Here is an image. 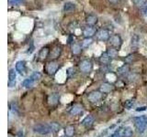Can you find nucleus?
<instances>
[{
	"instance_id": "obj_1",
	"label": "nucleus",
	"mask_w": 147,
	"mask_h": 137,
	"mask_svg": "<svg viewBox=\"0 0 147 137\" xmlns=\"http://www.w3.org/2000/svg\"><path fill=\"white\" fill-rule=\"evenodd\" d=\"M133 123H134V126L137 129V131L139 132H144L145 129L147 128V116L145 115H142V116H138V117H133Z\"/></svg>"
},
{
	"instance_id": "obj_2",
	"label": "nucleus",
	"mask_w": 147,
	"mask_h": 137,
	"mask_svg": "<svg viewBox=\"0 0 147 137\" xmlns=\"http://www.w3.org/2000/svg\"><path fill=\"white\" fill-rule=\"evenodd\" d=\"M33 130L40 134H48L52 132L49 123H38L33 127Z\"/></svg>"
},
{
	"instance_id": "obj_3",
	"label": "nucleus",
	"mask_w": 147,
	"mask_h": 137,
	"mask_svg": "<svg viewBox=\"0 0 147 137\" xmlns=\"http://www.w3.org/2000/svg\"><path fill=\"white\" fill-rule=\"evenodd\" d=\"M58 68H59V64L58 62L54 61H49L48 63H46V65H45V71L50 76L54 75L55 73L57 72Z\"/></svg>"
},
{
	"instance_id": "obj_4",
	"label": "nucleus",
	"mask_w": 147,
	"mask_h": 137,
	"mask_svg": "<svg viewBox=\"0 0 147 137\" xmlns=\"http://www.w3.org/2000/svg\"><path fill=\"white\" fill-rule=\"evenodd\" d=\"M80 70L84 73H89L92 70V62L89 59H84L79 64Z\"/></svg>"
},
{
	"instance_id": "obj_5",
	"label": "nucleus",
	"mask_w": 147,
	"mask_h": 137,
	"mask_svg": "<svg viewBox=\"0 0 147 137\" xmlns=\"http://www.w3.org/2000/svg\"><path fill=\"white\" fill-rule=\"evenodd\" d=\"M96 38H98V40H101V41H107L110 39V34H109V31L105 29H102L98 30L96 32Z\"/></svg>"
},
{
	"instance_id": "obj_6",
	"label": "nucleus",
	"mask_w": 147,
	"mask_h": 137,
	"mask_svg": "<svg viewBox=\"0 0 147 137\" xmlns=\"http://www.w3.org/2000/svg\"><path fill=\"white\" fill-rule=\"evenodd\" d=\"M109 43L113 48H119L121 46L122 39L119 35H112L109 39Z\"/></svg>"
},
{
	"instance_id": "obj_7",
	"label": "nucleus",
	"mask_w": 147,
	"mask_h": 137,
	"mask_svg": "<svg viewBox=\"0 0 147 137\" xmlns=\"http://www.w3.org/2000/svg\"><path fill=\"white\" fill-rule=\"evenodd\" d=\"M62 53V46L61 45H56L55 47L52 49V51H50L49 58L52 59H56L60 56H61Z\"/></svg>"
},
{
	"instance_id": "obj_8",
	"label": "nucleus",
	"mask_w": 147,
	"mask_h": 137,
	"mask_svg": "<svg viewBox=\"0 0 147 137\" xmlns=\"http://www.w3.org/2000/svg\"><path fill=\"white\" fill-rule=\"evenodd\" d=\"M101 98H102V93L98 90H94L88 94V100L92 103L98 102Z\"/></svg>"
},
{
	"instance_id": "obj_9",
	"label": "nucleus",
	"mask_w": 147,
	"mask_h": 137,
	"mask_svg": "<svg viewBox=\"0 0 147 137\" xmlns=\"http://www.w3.org/2000/svg\"><path fill=\"white\" fill-rule=\"evenodd\" d=\"M96 33V29L92 26H86L83 30V35L85 38H92Z\"/></svg>"
},
{
	"instance_id": "obj_10",
	"label": "nucleus",
	"mask_w": 147,
	"mask_h": 137,
	"mask_svg": "<svg viewBox=\"0 0 147 137\" xmlns=\"http://www.w3.org/2000/svg\"><path fill=\"white\" fill-rule=\"evenodd\" d=\"M86 22L87 26L94 27L96 24V22H98V17L94 15V14H89V15H87L86 17Z\"/></svg>"
},
{
	"instance_id": "obj_11",
	"label": "nucleus",
	"mask_w": 147,
	"mask_h": 137,
	"mask_svg": "<svg viewBox=\"0 0 147 137\" xmlns=\"http://www.w3.org/2000/svg\"><path fill=\"white\" fill-rule=\"evenodd\" d=\"M82 110H83V106L81 104L75 103L70 108V110H69V113H70L71 115H76V114H78L79 112H82Z\"/></svg>"
},
{
	"instance_id": "obj_12",
	"label": "nucleus",
	"mask_w": 147,
	"mask_h": 137,
	"mask_svg": "<svg viewBox=\"0 0 147 137\" xmlns=\"http://www.w3.org/2000/svg\"><path fill=\"white\" fill-rule=\"evenodd\" d=\"M49 55H50V49H49V48L48 47L42 48L40 50L39 55H38L39 61H44L46 58L49 57Z\"/></svg>"
},
{
	"instance_id": "obj_13",
	"label": "nucleus",
	"mask_w": 147,
	"mask_h": 137,
	"mask_svg": "<svg viewBox=\"0 0 147 137\" xmlns=\"http://www.w3.org/2000/svg\"><path fill=\"white\" fill-rule=\"evenodd\" d=\"M99 61L102 65H109L110 61H111V58L109 56V54L107 52H104L99 57Z\"/></svg>"
},
{
	"instance_id": "obj_14",
	"label": "nucleus",
	"mask_w": 147,
	"mask_h": 137,
	"mask_svg": "<svg viewBox=\"0 0 147 137\" xmlns=\"http://www.w3.org/2000/svg\"><path fill=\"white\" fill-rule=\"evenodd\" d=\"M132 134H133V131L131 129V127H130V126L123 127L121 131V137H131Z\"/></svg>"
},
{
	"instance_id": "obj_15",
	"label": "nucleus",
	"mask_w": 147,
	"mask_h": 137,
	"mask_svg": "<svg viewBox=\"0 0 147 137\" xmlns=\"http://www.w3.org/2000/svg\"><path fill=\"white\" fill-rule=\"evenodd\" d=\"M26 68V62L24 61H20L16 63V70L20 73V74H23L25 71Z\"/></svg>"
},
{
	"instance_id": "obj_16",
	"label": "nucleus",
	"mask_w": 147,
	"mask_h": 137,
	"mask_svg": "<svg viewBox=\"0 0 147 137\" xmlns=\"http://www.w3.org/2000/svg\"><path fill=\"white\" fill-rule=\"evenodd\" d=\"M93 122H94V117L92 116V115H87L84 120L82 121V125L83 126H85L86 128H88L90 127L92 124H93Z\"/></svg>"
},
{
	"instance_id": "obj_17",
	"label": "nucleus",
	"mask_w": 147,
	"mask_h": 137,
	"mask_svg": "<svg viewBox=\"0 0 147 137\" xmlns=\"http://www.w3.org/2000/svg\"><path fill=\"white\" fill-rule=\"evenodd\" d=\"M113 89V86L110 84V83H108V82H105L102 85L100 86V90L101 92L103 93H109V91H111Z\"/></svg>"
},
{
	"instance_id": "obj_18",
	"label": "nucleus",
	"mask_w": 147,
	"mask_h": 137,
	"mask_svg": "<svg viewBox=\"0 0 147 137\" xmlns=\"http://www.w3.org/2000/svg\"><path fill=\"white\" fill-rule=\"evenodd\" d=\"M59 95L57 93H52L48 98V100H49V103L51 105H55L57 104V102H59Z\"/></svg>"
},
{
	"instance_id": "obj_19",
	"label": "nucleus",
	"mask_w": 147,
	"mask_h": 137,
	"mask_svg": "<svg viewBox=\"0 0 147 137\" xmlns=\"http://www.w3.org/2000/svg\"><path fill=\"white\" fill-rule=\"evenodd\" d=\"M75 9H76V6H75V4L72 2H66L63 6V11L66 13L72 12L75 10Z\"/></svg>"
},
{
	"instance_id": "obj_20",
	"label": "nucleus",
	"mask_w": 147,
	"mask_h": 137,
	"mask_svg": "<svg viewBox=\"0 0 147 137\" xmlns=\"http://www.w3.org/2000/svg\"><path fill=\"white\" fill-rule=\"evenodd\" d=\"M75 134V127L74 125H67L64 128V134L67 137H72Z\"/></svg>"
},
{
	"instance_id": "obj_21",
	"label": "nucleus",
	"mask_w": 147,
	"mask_h": 137,
	"mask_svg": "<svg viewBox=\"0 0 147 137\" xmlns=\"http://www.w3.org/2000/svg\"><path fill=\"white\" fill-rule=\"evenodd\" d=\"M129 70H130V67H129V65L128 64H124V65H122L121 67H119L118 68L117 71L119 75H125L129 72Z\"/></svg>"
},
{
	"instance_id": "obj_22",
	"label": "nucleus",
	"mask_w": 147,
	"mask_h": 137,
	"mask_svg": "<svg viewBox=\"0 0 147 137\" xmlns=\"http://www.w3.org/2000/svg\"><path fill=\"white\" fill-rule=\"evenodd\" d=\"M71 49H72V53L74 55H78L82 50V48L79 44L77 43H73L72 46H71Z\"/></svg>"
},
{
	"instance_id": "obj_23",
	"label": "nucleus",
	"mask_w": 147,
	"mask_h": 137,
	"mask_svg": "<svg viewBox=\"0 0 147 137\" xmlns=\"http://www.w3.org/2000/svg\"><path fill=\"white\" fill-rule=\"evenodd\" d=\"M34 80L31 79V78H29V79H25L22 82V86L25 87V88H31L32 86L34 85Z\"/></svg>"
},
{
	"instance_id": "obj_24",
	"label": "nucleus",
	"mask_w": 147,
	"mask_h": 137,
	"mask_svg": "<svg viewBox=\"0 0 147 137\" xmlns=\"http://www.w3.org/2000/svg\"><path fill=\"white\" fill-rule=\"evenodd\" d=\"M107 53L109 54V56L111 59H115V58L118 57V50H117L116 48H113V47L109 48Z\"/></svg>"
},
{
	"instance_id": "obj_25",
	"label": "nucleus",
	"mask_w": 147,
	"mask_h": 137,
	"mask_svg": "<svg viewBox=\"0 0 147 137\" xmlns=\"http://www.w3.org/2000/svg\"><path fill=\"white\" fill-rule=\"evenodd\" d=\"M49 125L51 127V129H52V132H59L60 130H61V125H60L59 123H57V122H50Z\"/></svg>"
},
{
	"instance_id": "obj_26",
	"label": "nucleus",
	"mask_w": 147,
	"mask_h": 137,
	"mask_svg": "<svg viewBox=\"0 0 147 137\" xmlns=\"http://www.w3.org/2000/svg\"><path fill=\"white\" fill-rule=\"evenodd\" d=\"M134 103H135V100H134V99L127 100L126 102H124V107H125L127 110H130V109H131L133 106H134Z\"/></svg>"
},
{
	"instance_id": "obj_27",
	"label": "nucleus",
	"mask_w": 147,
	"mask_h": 137,
	"mask_svg": "<svg viewBox=\"0 0 147 137\" xmlns=\"http://www.w3.org/2000/svg\"><path fill=\"white\" fill-rule=\"evenodd\" d=\"M16 77H17V74H16L15 70H14V68L9 70V72H8V81H16Z\"/></svg>"
},
{
	"instance_id": "obj_28",
	"label": "nucleus",
	"mask_w": 147,
	"mask_h": 137,
	"mask_svg": "<svg viewBox=\"0 0 147 137\" xmlns=\"http://www.w3.org/2000/svg\"><path fill=\"white\" fill-rule=\"evenodd\" d=\"M139 37L137 35H133L132 38H131V47L132 48H137L138 45H139Z\"/></svg>"
},
{
	"instance_id": "obj_29",
	"label": "nucleus",
	"mask_w": 147,
	"mask_h": 137,
	"mask_svg": "<svg viewBox=\"0 0 147 137\" xmlns=\"http://www.w3.org/2000/svg\"><path fill=\"white\" fill-rule=\"evenodd\" d=\"M30 78H31L32 80H33L34 81H36V80H39L40 78H41V74L39 72V71H34L32 74L30 75Z\"/></svg>"
},
{
	"instance_id": "obj_30",
	"label": "nucleus",
	"mask_w": 147,
	"mask_h": 137,
	"mask_svg": "<svg viewBox=\"0 0 147 137\" xmlns=\"http://www.w3.org/2000/svg\"><path fill=\"white\" fill-rule=\"evenodd\" d=\"M92 43V39L91 38H86L82 42V47L83 48H87L88 46H90Z\"/></svg>"
},
{
	"instance_id": "obj_31",
	"label": "nucleus",
	"mask_w": 147,
	"mask_h": 137,
	"mask_svg": "<svg viewBox=\"0 0 147 137\" xmlns=\"http://www.w3.org/2000/svg\"><path fill=\"white\" fill-rule=\"evenodd\" d=\"M145 1H146V0H132V2L134 3L135 6L141 7H142V5L145 3Z\"/></svg>"
},
{
	"instance_id": "obj_32",
	"label": "nucleus",
	"mask_w": 147,
	"mask_h": 137,
	"mask_svg": "<svg viewBox=\"0 0 147 137\" xmlns=\"http://www.w3.org/2000/svg\"><path fill=\"white\" fill-rule=\"evenodd\" d=\"M142 15H144V16L147 17V0L142 7Z\"/></svg>"
},
{
	"instance_id": "obj_33",
	"label": "nucleus",
	"mask_w": 147,
	"mask_h": 137,
	"mask_svg": "<svg viewBox=\"0 0 147 137\" xmlns=\"http://www.w3.org/2000/svg\"><path fill=\"white\" fill-rule=\"evenodd\" d=\"M7 2L10 5H18L22 2V0H7Z\"/></svg>"
},
{
	"instance_id": "obj_34",
	"label": "nucleus",
	"mask_w": 147,
	"mask_h": 137,
	"mask_svg": "<svg viewBox=\"0 0 147 137\" xmlns=\"http://www.w3.org/2000/svg\"><path fill=\"white\" fill-rule=\"evenodd\" d=\"M16 86V81H8L7 82V87L8 88H13Z\"/></svg>"
},
{
	"instance_id": "obj_35",
	"label": "nucleus",
	"mask_w": 147,
	"mask_h": 137,
	"mask_svg": "<svg viewBox=\"0 0 147 137\" xmlns=\"http://www.w3.org/2000/svg\"><path fill=\"white\" fill-rule=\"evenodd\" d=\"M74 73H75V70H74L73 68H69L67 70V74H68L69 77H70L72 74H74Z\"/></svg>"
},
{
	"instance_id": "obj_36",
	"label": "nucleus",
	"mask_w": 147,
	"mask_h": 137,
	"mask_svg": "<svg viewBox=\"0 0 147 137\" xmlns=\"http://www.w3.org/2000/svg\"><path fill=\"white\" fill-rule=\"evenodd\" d=\"M132 57H133L132 55H129V56H127V58L125 59L126 63H131V62L132 61V59H131V58H132Z\"/></svg>"
},
{
	"instance_id": "obj_37",
	"label": "nucleus",
	"mask_w": 147,
	"mask_h": 137,
	"mask_svg": "<svg viewBox=\"0 0 147 137\" xmlns=\"http://www.w3.org/2000/svg\"><path fill=\"white\" fill-rule=\"evenodd\" d=\"M33 50H34V46H33V44H30V47L29 48V50H28V53L29 54H31L32 52H33Z\"/></svg>"
},
{
	"instance_id": "obj_38",
	"label": "nucleus",
	"mask_w": 147,
	"mask_h": 137,
	"mask_svg": "<svg viewBox=\"0 0 147 137\" xmlns=\"http://www.w3.org/2000/svg\"><path fill=\"white\" fill-rule=\"evenodd\" d=\"M147 109L146 106H142V107H139V108H136V112H142V111H145Z\"/></svg>"
},
{
	"instance_id": "obj_39",
	"label": "nucleus",
	"mask_w": 147,
	"mask_h": 137,
	"mask_svg": "<svg viewBox=\"0 0 147 137\" xmlns=\"http://www.w3.org/2000/svg\"><path fill=\"white\" fill-rule=\"evenodd\" d=\"M18 137H23V132L22 131H18Z\"/></svg>"
},
{
	"instance_id": "obj_40",
	"label": "nucleus",
	"mask_w": 147,
	"mask_h": 137,
	"mask_svg": "<svg viewBox=\"0 0 147 137\" xmlns=\"http://www.w3.org/2000/svg\"><path fill=\"white\" fill-rule=\"evenodd\" d=\"M109 2L112 3V4H116L118 2V0H109Z\"/></svg>"
},
{
	"instance_id": "obj_41",
	"label": "nucleus",
	"mask_w": 147,
	"mask_h": 137,
	"mask_svg": "<svg viewBox=\"0 0 147 137\" xmlns=\"http://www.w3.org/2000/svg\"><path fill=\"white\" fill-rule=\"evenodd\" d=\"M7 137H15L14 135H12L11 134H8V135H7Z\"/></svg>"
},
{
	"instance_id": "obj_42",
	"label": "nucleus",
	"mask_w": 147,
	"mask_h": 137,
	"mask_svg": "<svg viewBox=\"0 0 147 137\" xmlns=\"http://www.w3.org/2000/svg\"><path fill=\"white\" fill-rule=\"evenodd\" d=\"M62 137H65V136H62ZM66 137H67V136H66Z\"/></svg>"
}]
</instances>
